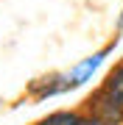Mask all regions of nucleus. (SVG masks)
<instances>
[{
	"instance_id": "obj_1",
	"label": "nucleus",
	"mask_w": 123,
	"mask_h": 125,
	"mask_svg": "<svg viewBox=\"0 0 123 125\" xmlns=\"http://www.w3.org/2000/svg\"><path fill=\"white\" fill-rule=\"evenodd\" d=\"M90 106H92V117L101 120L104 125H123V106L115 97H109L104 89L90 100Z\"/></svg>"
},
{
	"instance_id": "obj_2",
	"label": "nucleus",
	"mask_w": 123,
	"mask_h": 125,
	"mask_svg": "<svg viewBox=\"0 0 123 125\" xmlns=\"http://www.w3.org/2000/svg\"><path fill=\"white\" fill-rule=\"evenodd\" d=\"M104 92L109 94V97H115L123 106V64H118L109 75H106V81H104Z\"/></svg>"
},
{
	"instance_id": "obj_3",
	"label": "nucleus",
	"mask_w": 123,
	"mask_h": 125,
	"mask_svg": "<svg viewBox=\"0 0 123 125\" xmlns=\"http://www.w3.org/2000/svg\"><path fill=\"white\" fill-rule=\"evenodd\" d=\"M78 117L76 111H53V114H48L45 120H39L37 125H78Z\"/></svg>"
},
{
	"instance_id": "obj_4",
	"label": "nucleus",
	"mask_w": 123,
	"mask_h": 125,
	"mask_svg": "<svg viewBox=\"0 0 123 125\" xmlns=\"http://www.w3.org/2000/svg\"><path fill=\"white\" fill-rule=\"evenodd\" d=\"M78 125H104V122H101V120H95V117H81V120H78Z\"/></svg>"
}]
</instances>
